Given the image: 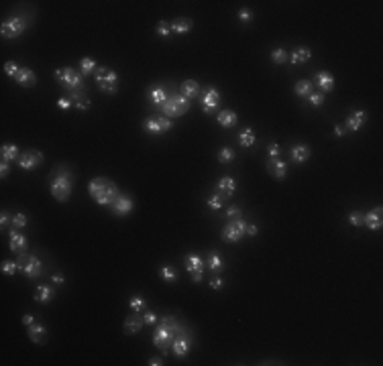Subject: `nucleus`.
Instances as JSON below:
<instances>
[{"mask_svg":"<svg viewBox=\"0 0 383 366\" xmlns=\"http://www.w3.org/2000/svg\"><path fill=\"white\" fill-rule=\"evenodd\" d=\"M271 61H273V63H278V66H284V63L289 61V51H286L284 47L273 49V51H271Z\"/></svg>","mask_w":383,"mask_h":366,"instance_id":"39","label":"nucleus"},{"mask_svg":"<svg viewBox=\"0 0 383 366\" xmlns=\"http://www.w3.org/2000/svg\"><path fill=\"white\" fill-rule=\"evenodd\" d=\"M25 29H27L25 16H16V14L10 16V18H6L4 23H2V27H0L4 39H16V37H20V35L25 33Z\"/></svg>","mask_w":383,"mask_h":366,"instance_id":"10","label":"nucleus"},{"mask_svg":"<svg viewBox=\"0 0 383 366\" xmlns=\"http://www.w3.org/2000/svg\"><path fill=\"white\" fill-rule=\"evenodd\" d=\"M96 70H98V63L92 57H82L80 59V73L82 75H92V73H96Z\"/></svg>","mask_w":383,"mask_h":366,"instance_id":"36","label":"nucleus"},{"mask_svg":"<svg viewBox=\"0 0 383 366\" xmlns=\"http://www.w3.org/2000/svg\"><path fill=\"white\" fill-rule=\"evenodd\" d=\"M235 191H237V181L232 179L230 175H224V177L218 179V183H216V193H220L224 200L235 196Z\"/></svg>","mask_w":383,"mask_h":366,"instance_id":"21","label":"nucleus"},{"mask_svg":"<svg viewBox=\"0 0 383 366\" xmlns=\"http://www.w3.org/2000/svg\"><path fill=\"white\" fill-rule=\"evenodd\" d=\"M96 83H98V88L100 92L104 94H116L118 92V73L110 68H98L96 70Z\"/></svg>","mask_w":383,"mask_h":366,"instance_id":"7","label":"nucleus"},{"mask_svg":"<svg viewBox=\"0 0 383 366\" xmlns=\"http://www.w3.org/2000/svg\"><path fill=\"white\" fill-rule=\"evenodd\" d=\"M53 297H55V289L51 285H39L37 287V293H35L37 303H49Z\"/></svg>","mask_w":383,"mask_h":366,"instance_id":"31","label":"nucleus"},{"mask_svg":"<svg viewBox=\"0 0 383 366\" xmlns=\"http://www.w3.org/2000/svg\"><path fill=\"white\" fill-rule=\"evenodd\" d=\"M206 204H208V208H210V210L218 212V210H222V208H224V198L220 196V193H214V196H210V198L206 200Z\"/></svg>","mask_w":383,"mask_h":366,"instance_id":"41","label":"nucleus"},{"mask_svg":"<svg viewBox=\"0 0 383 366\" xmlns=\"http://www.w3.org/2000/svg\"><path fill=\"white\" fill-rule=\"evenodd\" d=\"M143 326H145L143 311H133L129 317L124 319V324H122V328H124V334H126V336H135L139 330H143Z\"/></svg>","mask_w":383,"mask_h":366,"instance_id":"17","label":"nucleus"},{"mask_svg":"<svg viewBox=\"0 0 383 366\" xmlns=\"http://www.w3.org/2000/svg\"><path fill=\"white\" fill-rule=\"evenodd\" d=\"M129 307H131L133 311H145V307H147V301H145V297H141V295H135V297L129 301Z\"/></svg>","mask_w":383,"mask_h":366,"instance_id":"44","label":"nucleus"},{"mask_svg":"<svg viewBox=\"0 0 383 366\" xmlns=\"http://www.w3.org/2000/svg\"><path fill=\"white\" fill-rule=\"evenodd\" d=\"M72 102H74V106L78 110H88L90 108V98L84 94V90H76V92H70V96H68Z\"/></svg>","mask_w":383,"mask_h":366,"instance_id":"29","label":"nucleus"},{"mask_svg":"<svg viewBox=\"0 0 383 366\" xmlns=\"http://www.w3.org/2000/svg\"><path fill=\"white\" fill-rule=\"evenodd\" d=\"M318 92H322V94H328L334 90V75L328 73V72H320V73H316L314 75V81H312Z\"/></svg>","mask_w":383,"mask_h":366,"instance_id":"19","label":"nucleus"},{"mask_svg":"<svg viewBox=\"0 0 383 366\" xmlns=\"http://www.w3.org/2000/svg\"><path fill=\"white\" fill-rule=\"evenodd\" d=\"M0 269H2V273H4V275L12 277V275L18 271V265H16V261H2V265H0Z\"/></svg>","mask_w":383,"mask_h":366,"instance_id":"46","label":"nucleus"},{"mask_svg":"<svg viewBox=\"0 0 383 366\" xmlns=\"http://www.w3.org/2000/svg\"><path fill=\"white\" fill-rule=\"evenodd\" d=\"M267 173L273 177V179H286V175H287V163L284 161V159H280V157H269V161H267Z\"/></svg>","mask_w":383,"mask_h":366,"instance_id":"15","label":"nucleus"},{"mask_svg":"<svg viewBox=\"0 0 383 366\" xmlns=\"http://www.w3.org/2000/svg\"><path fill=\"white\" fill-rule=\"evenodd\" d=\"M33 321H35V319H33V315H25V317H23V324H25L27 328L33 324Z\"/></svg>","mask_w":383,"mask_h":366,"instance_id":"61","label":"nucleus"},{"mask_svg":"<svg viewBox=\"0 0 383 366\" xmlns=\"http://www.w3.org/2000/svg\"><path fill=\"white\" fill-rule=\"evenodd\" d=\"M226 218H228V220H239V218H243V210H241L239 206H228V208H226Z\"/></svg>","mask_w":383,"mask_h":366,"instance_id":"47","label":"nucleus"},{"mask_svg":"<svg viewBox=\"0 0 383 366\" xmlns=\"http://www.w3.org/2000/svg\"><path fill=\"white\" fill-rule=\"evenodd\" d=\"M74 187V173L68 167H57L49 177V191L57 202H68Z\"/></svg>","mask_w":383,"mask_h":366,"instance_id":"2","label":"nucleus"},{"mask_svg":"<svg viewBox=\"0 0 383 366\" xmlns=\"http://www.w3.org/2000/svg\"><path fill=\"white\" fill-rule=\"evenodd\" d=\"M365 120H367V112L365 110H353V112H349V116L345 120V131L357 133L359 128L365 124Z\"/></svg>","mask_w":383,"mask_h":366,"instance_id":"18","label":"nucleus"},{"mask_svg":"<svg viewBox=\"0 0 383 366\" xmlns=\"http://www.w3.org/2000/svg\"><path fill=\"white\" fill-rule=\"evenodd\" d=\"M8 171H10V163H6V161H2V165H0V177H2V179H6V175H8Z\"/></svg>","mask_w":383,"mask_h":366,"instance_id":"55","label":"nucleus"},{"mask_svg":"<svg viewBox=\"0 0 383 366\" xmlns=\"http://www.w3.org/2000/svg\"><path fill=\"white\" fill-rule=\"evenodd\" d=\"M172 352H174V356H178V358H186L188 354H190V350H192V342H190V334H188V330L182 326L180 330H178V334H176V338H174V342H172Z\"/></svg>","mask_w":383,"mask_h":366,"instance_id":"11","label":"nucleus"},{"mask_svg":"<svg viewBox=\"0 0 383 366\" xmlns=\"http://www.w3.org/2000/svg\"><path fill=\"white\" fill-rule=\"evenodd\" d=\"M41 163H43V155H41L37 148L23 150V153H20V157H18V167L25 169V171H33V169H37Z\"/></svg>","mask_w":383,"mask_h":366,"instance_id":"13","label":"nucleus"},{"mask_svg":"<svg viewBox=\"0 0 383 366\" xmlns=\"http://www.w3.org/2000/svg\"><path fill=\"white\" fill-rule=\"evenodd\" d=\"M0 157L6 163H12V161H18V146L16 145H2L0 146Z\"/></svg>","mask_w":383,"mask_h":366,"instance_id":"33","label":"nucleus"},{"mask_svg":"<svg viewBox=\"0 0 383 366\" xmlns=\"http://www.w3.org/2000/svg\"><path fill=\"white\" fill-rule=\"evenodd\" d=\"M247 236V222L243 220V218H239V220H230L224 228H222V234H220V238L224 240V242H239L241 238H245Z\"/></svg>","mask_w":383,"mask_h":366,"instance_id":"8","label":"nucleus"},{"mask_svg":"<svg viewBox=\"0 0 383 366\" xmlns=\"http://www.w3.org/2000/svg\"><path fill=\"white\" fill-rule=\"evenodd\" d=\"M237 120H239V116H237V112L235 110H220L218 114H216V122L220 124V126H224V128H232L237 124Z\"/></svg>","mask_w":383,"mask_h":366,"instance_id":"27","label":"nucleus"},{"mask_svg":"<svg viewBox=\"0 0 383 366\" xmlns=\"http://www.w3.org/2000/svg\"><path fill=\"white\" fill-rule=\"evenodd\" d=\"M88 193L92 196V200L98 204V206H110L116 196H118V187L112 179L108 177H94L90 183H88Z\"/></svg>","mask_w":383,"mask_h":366,"instance_id":"3","label":"nucleus"},{"mask_svg":"<svg viewBox=\"0 0 383 366\" xmlns=\"http://www.w3.org/2000/svg\"><path fill=\"white\" fill-rule=\"evenodd\" d=\"M12 79H14L18 85H23V88H33V85H37V75H35V72L29 70V68H20Z\"/></svg>","mask_w":383,"mask_h":366,"instance_id":"22","label":"nucleus"},{"mask_svg":"<svg viewBox=\"0 0 383 366\" xmlns=\"http://www.w3.org/2000/svg\"><path fill=\"white\" fill-rule=\"evenodd\" d=\"M293 92H295V96H300V98H308L314 92V83L310 79H300L293 85Z\"/></svg>","mask_w":383,"mask_h":366,"instance_id":"34","label":"nucleus"},{"mask_svg":"<svg viewBox=\"0 0 383 366\" xmlns=\"http://www.w3.org/2000/svg\"><path fill=\"white\" fill-rule=\"evenodd\" d=\"M210 287H212V289H222V287H224V279H222V277L210 279Z\"/></svg>","mask_w":383,"mask_h":366,"instance_id":"54","label":"nucleus"},{"mask_svg":"<svg viewBox=\"0 0 383 366\" xmlns=\"http://www.w3.org/2000/svg\"><path fill=\"white\" fill-rule=\"evenodd\" d=\"M133 208H135V202H133V198L131 196H126V193H118L116 196V200L110 204V210H112V214L114 216H129V214L133 212Z\"/></svg>","mask_w":383,"mask_h":366,"instance_id":"14","label":"nucleus"},{"mask_svg":"<svg viewBox=\"0 0 383 366\" xmlns=\"http://www.w3.org/2000/svg\"><path fill=\"white\" fill-rule=\"evenodd\" d=\"M206 269L212 271V273H220L224 269V261L220 258L218 252H210L208 258H206Z\"/></svg>","mask_w":383,"mask_h":366,"instance_id":"32","label":"nucleus"},{"mask_svg":"<svg viewBox=\"0 0 383 366\" xmlns=\"http://www.w3.org/2000/svg\"><path fill=\"white\" fill-rule=\"evenodd\" d=\"M310 57H312L310 47H295V49L289 53V61L293 63V66H302V63H306Z\"/></svg>","mask_w":383,"mask_h":366,"instance_id":"28","label":"nucleus"},{"mask_svg":"<svg viewBox=\"0 0 383 366\" xmlns=\"http://www.w3.org/2000/svg\"><path fill=\"white\" fill-rule=\"evenodd\" d=\"M16 265H18V271L29 279H39L43 275V263H41V258L37 254L20 252L16 258Z\"/></svg>","mask_w":383,"mask_h":366,"instance_id":"5","label":"nucleus"},{"mask_svg":"<svg viewBox=\"0 0 383 366\" xmlns=\"http://www.w3.org/2000/svg\"><path fill=\"white\" fill-rule=\"evenodd\" d=\"M308 104L314 106V108H320V106L324 104V94L322 92H312L308 96Z\"/></svg>","mask_w":383,"mask_h":366,"instance_id":"45","label":"nucleus"},{"mask_svg":"<svg viewBox=\"0 0 383 366\" xmlns=\"http://www.w3.org/2000/svg\"><path fill=\"white\" fill-rule=\"evenodd\" d=\"M363 226H367L369 230H381L383 228V208L377 206L373 212H367L363 216Z\"/></svg>","mask_w":383,"mask_h":366,"instance_id":"20","label":"nucleus"},{"mask_svg":"<svg viewBox=\"0 0 383 366\" xmlns=\"http://www.w3.org/2000/svg\"><path fill=\"white\" fill-rule=\"evenodd\" d=\"M143 319H145V326H155L159 317H157L155 311H149V309H147V311H143Z\"/></svg>","mask_w":383,"mask_h":366,"instance_id":"49","label":"nucleus"},{"mask_svg":"<svg viewBox=\"0 0 383 366\" xmlns=\"http://www.w3.org/2000/svg\"><path fill=\"white\" fill-rule=\"evenodd\" d=\"M72 106H74V102H72L68 96L57 100V108H59V110H68V108H72Z\"/></svg>","mask_w":383,"mask_h":366,"instance_id":"52","label":"nucleus"},{"mask_svg":"<svg viewBox=\"0 0 383 366\" xmlns=\"http://www.w3.org/2000/svg\"><path fill=\"white\" fill-rule=\"evenodd\" d=\"M220 104V92L216 88H208L204 94H202V110L206 114H212Z\"/></svg>","mask_w":383,"mask_h":366,"instance_id":"16","label":"nucleus"},{"mask_svg":"<svg viewBox=\"0 0 383 366\" xmlns=\"http://www.w3.org/2000/svg\"><path fill=\"white\" fill-rule=\"evenodd\" d=\"M259 234V228L253 226V224H247V236H257Z\"/></svg>","mask_w":383,"mask_h":366,"instance_id":"57","label":"nucleus"},{"mask_svg":"<svg viewBox=\"0 0 383 366\" xmlns=\"http://www.w3.org/2000/svg\"><path fill=\"white\" fill-rule=\"evenodd\" d=\"M55 81L59 85H63L68 92H76V90H84V75L80 72H76L74 68H59L53 73Z\"/></svg>","mask_w":383,"mask_h":366,"instance_id":"4","label":"nucleus"},{"mask_svg":"<svg viewBox=\"0 0 383 366\" xmlns=\"http://www.w3.org/2000/svg\"><path fill=\"white\" fill-rule=\"evenodd\" d=\"M255 141H257V137H255V133H253V128H251V126H245L243 131L239 133V145H241V146L249 148V146L255 145Z\"/></svg>","mask_w":383,"mask_h":366,"instance_id":"35","label":"nucleus"},{"mask_svg":"<svg viewBox=\"0 0 383 366\" xmlns=\"http://www.w3.org/2000/svg\"><path fill=\"white\" fill-rule=\"evenodd\" d=\"M27 334H29V340L33 344H41V342H45L47 338V330L43 324H37V321H33V324L27 328Z\"/></svg>","mask_w":383,"mask_h":366,"instance_id":"24","label":"nucleus"},{"mask_svg":"<svg viewBox=\"0 0 383 366\" xmlns=\"http://www.w3.org/2000/svg\"><path fill=\"white\" fill-rule=\"evenodd\" d=\"M180 94L186 96L188 100L198 98V94H200V83H198L196 79H186V81L180 85Z\"/></svg>","mask_w":383,"mask_h":366,"instance_id":"26","label":"nucleus"},{"mask_svg":"<svg viewBox=\"0 0 383 366\" xmlns=\"http://www.w3.org/2000/svg\"><path fill=\"white\" fill-rule=\"evenodd\" d=\"M334 135H336V137H345V126H338V124H336V126H334Z\"/></svg>","mask_w":383,"mask_h":366,"instance_id":"59","label":"nucleus"},{"mask_svg":"<svg viewBox=\"0 0 383 366\" xmlns=\"http://www.w3.org/2000/svg\"><path fill=\"white\" fill-rule=\"evenodd\" d=\"M180 328H182V324L174 315H163L159 319V326L153 330V344L163 354L169 352V346H172V342H174Z\"/></svg>","mask_w":383,"mask_h":366,"instance_id":"1","label":"nucleus"},{"mask_svg":"<svg viewBox=\"0 0 383 366\" xmlns=\"http://www.w3.org/2000/svg\"><path fill=\"white\" fill-rule=\"evenodd\" d=\"M143 128L147 133H151V135L167 133V131H172V118H167V116H151V118L145 120Z\"/></svg>","mask_w":383,"mask_h":366,"instance_id":"12","label":"nucleus"},{"mask_svg":"<svg viewBox=\"0 0 383 366\" xmlns=\"http://www.w3.org/2000/svg\"><path fill=\"white\" fill-rule=\"evenodd\" d=\"M190 108V100L186 96H182L180 92L172 94V96H167V102L161 106V112L163 116L167 118H178V116H184Z\"/></svg>","mask_w":383,"mask_h":366,"instance_id":"6","label":"nucleus"},{"mask_svg":"<svg viewBox=\"0 0 383 366\" xmlns=\"http://www.w3.org/2000/svg\"><path fill=\"white\" fill-rule=\"evenodd\" d=\"M363 212H351L349 214V224L351 226H363Z\"/></svg>","mask_w":383,"mask_h":366,"instance_id":"48","label":"nucleus"},{"mask_svg":"<svg viewBox=\"0 0 383 366\" xmlns=\"http://www.w3.org/2000/svg\"><path fill=\"white\" fill-rule=\"evenodd\" d=\"M192 29H194V20H190V18H186V16L176 18L174 23H172V33H176V35H186V33H190Z\"/></svg>","mask_w":383,"mask_h":366,"instance_id":"30","label":"nucleus"},{"mask_svg":"<svg viewBox=\"0 0 383 366\" xmlns=\"http://www.w3.org/2000/svg\"><path fill=\"white\" fill-rule=\"evenodd\" d=\"M149 98H151V102H153L155 106H159V108L167 102V94H165L163 88H159V85H155V88L149 90Z\"/></svg>","mask_w":383,"mask_h":366,"instance_id":"37","label":"nucleus"},{"mask_svg":"<svg viewBox=\"0 0 383 366\" xmlns=\"http://www.w3.org/2000/svg\"><path fill=\"white\" fill-rule=\"evenodd\" d=\"M269 157H280V145L278 143H273V145H269Z\"/></svg>","mask_w":383,"mask_h":366,"instance_id":"56","label":"nucleus"},{"mask_svg":"<svg viewBox=\"0 0 383 366\" xmlns=\"http://www.w3.org/2000/svg\"><path fill=\"white\" fill-rule=\"evenodd\" d=\"M237 16H239L241 23H251V20H253V10H249V8H241V10L237 12Z\"/></svg>","mask_w":383,"mask_h":366,"instance_id":"50","label":"nucleus"},{"mask_svg":"<svg viewBox=\"0 0 383 366\" xmlns=\"http://www.w3.org/2000/svg\"><path fill=\"white\" fill-rule=\"evenodd\" d=\"M51 281H53L55 285H63V283H66V277H63V275H53Z\"/></svg>","mask_w":383,"mask_h":366,"instance_id":"58","label":"nucleus"},{"mask_svg":"<svg viewBox=\"0 0 383 366\" xmlns=\"http://www.w3.org/2000/svg\"><path fill=\"white\" fill-rule=\"evenodd\" d=\"M8 244H10V250L12 252H23L25 248H27V238L23 234H20V230H14V228H10V240H8Z\"/></svg>","mask_w":383,"mask_h":366,"instance_id":"25","label":"nucleus"},{"mask_svg":"<svg viewBox=\"0 0 383 366\" xmlns=\"http://www.w3.org/2000/svg\"><path fill=\"white\" fill-rule=\"evenodd\" d=\"M10 222H12V216H10L8 212H2V214H0V226H2V230H4Z\"/></svg>","mask_w":383,"mask_h":366,"instance_id":"53","label":"nucleus"},{"mask_svg":"<svg viewBox=\"0 0 383 366\" xmlns=\"http://www.w3.org/2000/svg\"><path fill=\"white\" fill-rule=\"evenodd\" d=\"M289 153H291V161H293V163L302 165V163H306V161L310 159L312 150H310V146H308V145L297 143V145H293V146L289 148Z\"/></svg>","mask_w":383,"mask_h":366,"instance_id":"23","label":"nucleus"},{"mask_svg":"<svg viewBox=\"0 0 383 366\" xmlns=\"http://www.w3.org/2000/svg\"><path fill=\"white\" fill-rule=\"evenodd\" d=\"M18 70H20V68L16 66L14 61H6V63H4V73H6V75H10V77H14Z\"/></svg>","mask_w":383,"mask_h":366,"instance_id":"51","label":"nucleus"},{"mask_svg":"<svg viewBox=\"0 0 383 366\" xmlns=\"http://www.w3.org/2000/svg\"><path fill=\"white\" fill-rule=\"evenodd\" d=\"M159 277L163 279L165 283H174V281H178V271H176L172 265H161Z\"/></svg>","mask_w":383,"mask_h":366,"instance_id":"38","label":"nucleus"},{"mask_svg":"<svg viewBox=\"0 0 383 366\" xmlns=\"http://www.w3.org/2000/svg\"><path fill=\"white\" fill-rule=\"evenodd\" d=\"M184 265H186V271L192 275V281L202 283V277H204V271H206V258H202L198 254H186Z\"/></svg>","mask_w":383,"mask_h":366,"instance_id":"9","label":"nucleus"},{"mask_svg":"<svg viewBox=\"0 0 383 366\" xmlns=\"http://www.w3.org/2000/svg\"><path fill=\"white\" fill-rule=\"evenodd\" d=\"M27 224H29V216H27V214H23V212H16L14 216H12L10 228H14V230H23Z\"/></svg>","mask_w":383,"mask_h":366,"instance_id":"40","label":"nucleus"},{"mask_svg":"<svg viewBox=\"0 0 383 366\" xmlns=\"http://www.w3.org/2000/svg\"><path fill=\"white\" fill-rule=\"evenodd\" d=\"M155 33L161 39H167L169 35H172V23H167V20H159V25L155 27Z\"/></svg>","mask_w":383,"mask_h":366,"instance_id":"42","label":"nucleus"},{"mask_svg":"<svg viewBox=\"0 0 383 366\" xmlns=\"http://www.w3.org/2000/svg\"><path fill=\"white\" fill-rule=\"evenodd\" d=\"M218 161L220 163H230V161H235V150H232L230 146H222L218 150Z\"/></svg>","mask_w":383,"mask_h":366,"instance_id":"43","label":"nucleus"},{"mask_svg":"<svg viewBox=\"0 0 383 366\" xmlns=\"http://www.w3.org/2000/svg\"><path fill=\"white\" fill-rule=\"evenodd\" d=\"M149 364H151V366H161V364H163V360H161V358H157V356H153L151 360H149Z\"/></svg>","mask_w":383,"mask_h":366,"instance_id":"60","label":"nucleus"}]
</instances>
